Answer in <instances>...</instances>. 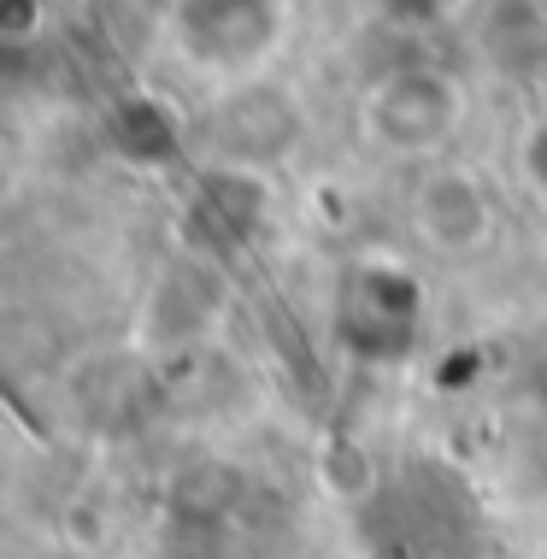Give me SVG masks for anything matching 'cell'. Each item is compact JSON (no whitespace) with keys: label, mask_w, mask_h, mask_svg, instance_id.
Segmentation results:
<instances>
[{"label":"cell","mask_w":547,"mask_h":559,"mask_svg":"<svg viewBox=\"0 0 547 559\" xmlns=\"http://www.w3.org/2000/svg\"><path fill=\"white\" fill-rule=\"evenodd\" d=\"M465 124V88L442 66H394L359 100V130L389 159H442Z\"/></svg>","instance_id":"6da1fadb"},{"label":"cell","mask_w":547,"mask_h":559,"mask_svg":"<svg viewBox=\"0 0 547 559\" xmlns=\"http://www.w3.org/2000/svg\"><path fill=\"white\" fill-rule=\"evenodd\" d=\"M288 36V0H177L171 41L182 59L218 78L260 71Z\"/></svg>","instance_id":"7a4b0ae2"},{"label":"cell","mask_w":547,"mask_h":559,"mask_svg":"<svg viewBox=\"0 0 547 559\" xmlns=\"http://www.w3.org/2000/svg\"><path fill=\"white\" fill-rule=\"evenodd\" d=\"M406 218H413V236L436 260H477L495 241L500 206H495L489 183H483V171L453 165V159H430L413 183Z\"/></svg>","instance_id":"3957f363"},{"label":"cell","mask_w":547,"mask_h":559,"mask_svg":"<svg viewBox=\"0 0 547 559\" xmlns=\"http://www.w3.org/2000/svg\"><path fill=\"white\" fill-rule=\"evenodd\" d=\"M224 300H230V289H224L218 271L206 260H194V253H182V260L154 271L142 307H135V336L154 354H182V347L206 342L218 330Z\"/></svg>","instance_id":"277c9868"},{"label":"cell","mask_w":547,"mask_h":559,"mask_svg":"<svg viewBox=\"0 0 547 559\" xmlns=\"http://www.w3.org/2000/svg\"><path fill=\"white\" fill-rule=\"evenodd\" d=\"M424 324V289L406 265L394 260H365L347 271L342 289V336L371 359L406 354Z\"/></svg>","instance_id":"5b68a950"},{"label":"cell","mask_w":547,"mask_h":559,"mask_svg":"<svg viewBox=\"0 0 547 559\" xmlns=\"http://www.w3.org/2000/svg\"><path fill=\"white\" fill-rule=\"evenodd\" d=\"M212 135H218V159L260 165L265 171V165L283 159L288 147H295V135H300L295 95H283V88H271V83L236 88V95L218 107V118H212Z\"/></svg>","instance_id":"8992f818"},{"label":"cell","mask_w":547,"mask_h":559,"mask_svg":"<svg viewBox=\"0 0 547 559\" xmlns=\"http://www.w3.org/2000/svg\"><path fill=\"white\" fill-rule=\"evenodd\" d=\"M112 142L142 165H171L182 154V124L177 112L154 95H124L112 107Z\"/></svg>","instance_id":"52a82bcc"},{"label":"cell","mask_w":547,"mask_h":559,"mask_svg":"<svg viewBox=\"0 0 547 559\" xmlns=\"http://www.w3.org/2000/svg\"><path fill=\"white\" fill-rule=\"evenodd\" d=\"M201 189H206V206H212L224 224H230L236 236H248L253 224L265 218V201H271V183H265L260 165H230V159L212 165Z\"/></svg>","instance_id":"ba28073f"},{"label":"cell","mask_w":547,"mask_h":559,"mask_svg":"<svg viewBox=\"0 0 547 559\" xmlns=\"http://www.w3.org/2000/svg\"><path fill=\"white\" fill-rule=\"evenodd\" d=\"M365 7L389 12V19H401V24H424V19H442L453 0H365Z\"/></svg>","instance_id":"9c48e42d"},{"label":"cell","mask_w":547,"mask_h":559,"mask_svg":"<svg viewBox=\"0 0 547 559\" xmlns=\"http://www.w3.org/2000/svg\"><path fill=\"white\" fill-rule=\"evenodd\" d=\"M524 171H530V183H536V189H547V118L524 135Z\"/></svg>","instance_id":"30bf717a"}]
</instances>
